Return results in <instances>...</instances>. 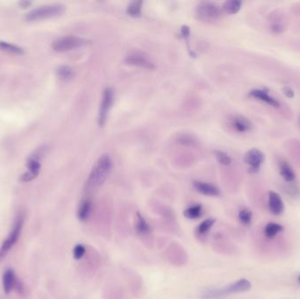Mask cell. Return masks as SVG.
Returning a JSON list of instances; mask_svg holds the SVG:
<instances>
[{
	"label": "cell",
	"instance_id": "6da1fadb",
	"mask_svg": "<svg viewBox=\"0 0 300 299\" xmlns=\"http://www.w3.org/2000/svg\"><path fill=\"white\" fill-rule=\"evenodd\" d=\"M112 168V162L110 156L104 154L96 162L88 178V186L91 188H97L102 185L110 175Z\"/></svg>",
	"mask_w": 300,
	"mask_h": 299
},
{
	"label": "cell",
	"instance_id": "7a4b0ae2",
	"mask_svg": "<svg viewBox=\"0 0 300 299\" xmlns=\"http://www.w3.org/2000/svg\"><path fill=\"white\" fill-rule=\"evenodd\" d=\"M250 288H251V284L249 280L242 278V279L234 282L233 284H229L228 286H225L221 289L206 291L204 293L203 297L207 299H219V298L231 295V294L248 292L250 290Z\"/></svg>",
	"mask_w": 300,
	"mask_h": 299
},
{
	"label": "cell",
	"instance_id": "3957f363",
	"mask_svg": "<svg viewBox=\"0 0 300 299\" xmlns=\"http://www.w3.org/2000/svg\"><path fill=\"white\" fill-rule=\"evenodd\" d=\"M65 11L64 5L61 4H47L36 8L27 13L25 17L28 21H36V20L49 19L53 17L62 15Z\"/></svg>",
	"mask_w": 300,
	"mask_h": 299
},
{
	"label": "cell",
	"instance_id": "277c9868",
	"mask_svg": "<svg viewBox=\"0 0 300 299\" xmlns=\"http://www.w3.org/2000/svg\"><path fill=\"white\" fill-rule=\"evenodd\" d=\"M196 13L199 20L205 22H214L221 19L222 11L219 5L212 2H202L197 5Z\"/></svg>",
	"mask_w": 300,
	"mask_h": 299
},
{
	"label": "cell",
	"instance_id": "5b68a950",
	"mask_svg": "<svg viewBox=\"0 0 300 299\" xmlns=\"http://www.w3.org/2000/svg\"><path fill=\"white\" fill-rule=\"evenodd\" d=\"M88 43L86 39L76 36H64L61 37L52 44V48L55 52H67L83 47Z\"/></svg>",
	"mask_w": 300,
	"mask_h": 299
},
{
	"label": "cell",
	"instance_id": "8992f818",
	"mask_svg": "<svg viewBox=\"0 0 300 299\" xmlns=\"http://www.w3.org/2000/svg\"><path fill=\"white\" fill-rule=\"evenodd\" d=\"M23 221V217H19V219L16 221L12 232H10V234L8 235L7 238L3 242L2 247L0 248V262L4 259V257L9 253V251L11 250V248L17 242V240H18L19 237H20L21 230H22Z\"/></svg>",
	"mask_w": 300,
	"mask_h": 299
},
{
	"label": "cell",
	"instance_id": "52a82bcc",
	"mask_svg": "<svg viewBox=\"0 0 300 299\" xmlns=\"http://www.w3.org/2000/svg\"><path fill=\"white\" fill-rule=\"evenodd\" d=\"M113 100H114V91L112 88L108 87L103 93L102 101H101L100 109H99V126H104L107 123V117L109 114L111 108L112 107Z\"/></svg>",
	"mask_w": 300,
	"mask_h": 299
},
{
	"label": "cell",
	"instance_id": "ba28073f",
	"mask_svg": "<svg viewBox=\"0 0 300 299\" xmlns=\"http://www.w3.org/2000/svg\"><path fill=\"white\" fill-rule=\"evenodd\" d=\"M264 153L257 149L249 150L244 156L245 163L249 166L250 173H257L264 161Z\"/></svg>",
	"mask_w": 300,
	"mask_h": 299
},
{
	"label": "cell",
	"instance_id": "9c48e42d",
	"mask_svg": "<svg viewBox=\"0 0 300 299\" xmlns=\"http://www.w3.org/2000/svg\"><path fill=\"white\" fill-rule=\"evenodd\" d=\"M125 62L129 65L143 68V69H147V70L154 69V63H152L150 58L145 54H143L142 52H131L128 55H126Z\"/></svg>",
	"mask_w": 300,
	"mask_h": 299
},
{
	"label": "cell",
	"instance_id": "30bf717a",
	"mask_svg": "<svg viewBox=\"0 0 300 299\" xmlns=\"http://www.w3.org/2000/svg\"><path fill=\"white\" fill-rule=\"evenodd\" d=\"M249 96L252 97L253 99H257V100L267 104L269 107H272L274 108H279L280 107L279 101L276 98H274L273 96L269 94V92L265 89L252 90L249 92Z\"/></svg>",
	"mask_w": 300,
	"mask_h": 299
},
{
	"label": "cell",
	"instance_id": "8fae6325",
	"mask_svg": "<svg viewBox=\"0 0 300 299\" xmlns=\"http://www.w3.org/2000/svg\"><path fill=\"white\" fill-rule=\"evenodd\" d=\"M28 171L24 174L21 177V180L23 182H29L35 179L39 173L40 164H39L38 158L36 155L30 158L28 161Z\"/></svg>",
	"mask_w": 300,
	"mask_h": 299
},
{
	"label": "cell",
	"instance_id": "7c38bea8",
	"mask_svg": "<svg viewBox=\"0 0 300 299\" xmlns=\"http://www.w3.org/2000/svg\"><path fill=\"white\" fill-rule=\"evenodd\" d=\"M268 208L275 215H280L284 212V202L280 196L275 191L268 193Z\"/></svg>",
	"mask_w": 300,
	"mask_h": 299
},
{
	"label": "cell",
	"instance_id": "4fadbf2b",
	"mask_svg": "<svg viewBox=\"0 0 300 299\" xmlns=\"http://www.w3.org/2000/svg\"><path fill=\"white\" fill-rule=\"evenodd\" d=\"M194 188L196 189L197 191L201 193L205 196H210V197H217L221 195V191L218 187L215 185H211L208 183H204V182L195 181L193 183Z\"/></svg>",
	"mask_w": 300,
	"mask_h": 299
},
{
	"label": "cell",
	"instance_id": "5bb4252c",
	"mask_svg": "<svg viewBox=\"0 0 300 299\" xmlns=\"http://www.w3.org/2000/svg\"><path fill=\"white\" fill-rule=\"evenodd\" d=\"M232 126L239 133H247L252 128V124L249 121V118H245L244 116L241 115L233 117Z\"/></svg>",
	"mask_w": 300,
	"mask_h": 299
},
{
	"label": "cell",
	"instance_id": "9a60e30c",
	"mask_svg": "<svg viewBox=\"0 0 300 299\" xmlns=\"http://www.w3.org/2000/svg\"><path fill=\"white\" fill-rule=\"evenodd\" d=\"M278 169H279L281 177L284 178V181L292 183L295 180V178H296L295 172L292 169V166L290 165L287 161H284V160H279Z\"/></svg>",
	"mask_w": 300,
	"mask_h": 299
},
{
	"label": "cell",
	"instance_id": "2e32d148",
	"mask_svg": "<svg viewBox=\"0 0 300 299\" xmlns=\"http://www.w3.org/2000/svg\"><path fill=\"white\" fill-rule=\"evenodd\" d=\"M15 273L11 268H8L4 271V275H3V287H4V292L9 293L15 286Z\"/></svg>",
	"mask_w": 300,
	"mask_h": 299
},
{
	"label": "cell",
	"instance_id": "e0dca14e",
	"mask_svg": "<svg viewBox=\"0 0 300 299\" xmlns=\"http://www.w3.org/2000/svg\"><path fill=\"white\" fill-rule=\"evenodd\" d=\"M135 228L140 234H147L150 232V226L146 220L142 216L140 213H136V222H135Z\"/></svg>",
	"mask_w": 300,
	"mask_h": 299
},
{
	"label": "cell",
	"instance_id": "ac0fdd59",
	"mask_svg": "<svg viewBox=\"0 0 300 299\" xmlns=\"http://www.w3.org/2000/svg\"><path fill=\"white\" fill-rule=\"evenodd\" d=\"M241 4H242L241 1H237V0L226 1L223 4V11L230 15L235 14L241 10Z\"/></svg>",
	"mask_w": 300,
	"mask_h": 299
},
{
	"label": "cell",
	"instance_id": "d6986e66",
	"mask_svg": "<svg viewBox=\"0 0 300 299\" xmlns=\"http://www.w3.org/2000/svg\"><path fill=\"white\" fill-rule=\"evenodd\" d=\"M91 211V202L90 200H84L81 205L79 206L77 217L79 221H86L90 215Z\"/></svg>",
	"mask_w": 300,
	"mask_h": 299
},
{
	"label": "cell",
	"instance_id": "ffe728a7",
	"mask_svg": "<svg viewBox=\"0 0 300 299\" xmlns=\"http://www.w3.org/2000/svg\"><path fill=\"white\" fill-rule=\"evenodd\" d=\"M202 213H203L202 205H195L186 209L184 215L189 220H197L199 217H201Z\"/></svg>",
	"mask_w": 300,
	"mask_h": 299
},
{
	"label": "cell",
	"instance_id": "44dd1931",
	"mask_svg": "<svg viewBox=\"0 0 300 299\" xmlns=\"http://www.w3.org/2000/svg\"><path fill=\"white\" fill-rule=\"evenodd\" d=\"M284 227L279 224L276 223H268L265 226L264 233L266 237H268L269 239H273L276 237V234L278 232H282Z\"/></svg>",
	"mask_w": 300,
	"mask_h": 299
},
{
	"label": "cell",
	"instance_id": "7402d4cb",
	"mask_svg": "<svg viewBox=\"0 0 300 299\" xmlns=\"http://www.w3.org/2000/svg\"><path fill=\"white\" fill-rule=\"evenodd\" d=\"M142 1H134L128 5L126 12L134 18H138L142 16Z\"/></svg>",
	"mask_w": 300,
	"mask_h": 299
},
{
	"label": "cell",
	"instance_id": "603a6c76",
	"mask_svg": "<svg viewBox=\"0 0 300 299\" xmlns=\"http://www.w3.org/2000/svg\"><path fill=\"white\" fill-rule=\"evenodd\" d=\"M0 48L3 49L4 51L10 52L17 55H22L24 54V49L22 47H18L13 44L9 43L6 41H2L0 40Z\"/></svg>",
	"mask_w": 300,
	"mask_h": 299
},
{
	"label": "cell",
	"instance_id": "cb8c5ba5",
	"mask_svg": "<svg viewBox=\"0 0 300 299\" xmlns=\"http://www.w3.org/2000/svg\"><path fill=\"white\" fill-rule=\"evenodd\" d=\"M57 75L59 76L60 78L64 81H68L70 79L73 77L74 75V71L69 66H61V67L57 70Z\"/></svg>",
	"mask_w": 300,
	"mask_h": 299
},
{
	"label": "cell",
	"instance_id": "d4e9b609",
	"mask_svg": "<svg viewBox=\"0 0 300 299\" xmlns=\"http://www.w3.org/2000/svg\"><path fill=\"white\" fill-rule=\"evenodd\" d=\"M215 223V221L213 219H207L205 221H203L201 224L197 226V233L204 235L205 233L209 232L210 229L213 227V224Z\"/></svg>",
	"mask_w": 300,
	"mask_h": 299
},
{
	"label": "cell",
	"instance_id": "484cf974",
	"mask_svg": "<svg viewBox=\"0 0 300 299\" xmlns=\"http://www.w3.org/2000/svg\"><path fill=\"white\" fill-rule=\"evenodd\" d=\"M239 221H241V224L249 225L252 221V213L249 209H242L239 213Z\"/></svg>",
	"mask_w": 300,
	"mask_h": 299
},
{
	"label": "cell",
	"instance_id": "4316f807",
	"mask_svg": "<svg viewBox=\"0 0 300 299\" xmlns=\"http://www.w3.org/2000/svg\"><path fill=\"white\" fill-rule=\"evenodd\" d=\"M214 154H215V157L217 159V161L220 163H221V164H223V165H229V164H231L232 159L225 152L217 150V151H214Z\"/></svg>",
	"mask_w": 300,
	"mask_h": 299
},
{
	"label": "cell",
	"instance_id": "83f0119b",
	"mask_svg": "<svg viewBox=\"0 0 300 299\" xmlns=\"http://www.w3.org/2000/svg\"><path fill=\"white\" fill-rule=\"evenodd\" d=\"M178 142L183 146L191 147L196 144V140L189 134H181L178 138Z\"/></svg>",
	"mask_w": 300,
	"mask_h": 299
},
{
	"label": "cell",
	"instance_id": "f1b7e54d",
	"mask_svg": "<svg viewBox=\"0 0 300 299\" xmlns=\"http://www.w3.org/2000/svg\"><path fill=\"white\" fill-rule=\"evenodd\" d=\"M85 254V248L83 245L77 244L73 249V256L75 260H80Z\"/></svg>",
	"mask_w": 300,
	"mask_h": 299
},
{
	"label": "cell",
	"instance_id": "f546056e",
	"mask_svg": "<svg viewBox=\"0 0 300 299\" xmlns=\"http://www.w3.org/2000/svg\"><path fill=\"white\" fill-rule=\"evenodd\" d=\"M181 35L185 39H187L189 36V28L187 26H183L181 29Z\"/></svg>",
	"mask_w": 300,
	"mask_h": 299
},
{
	"label": "cell",
	"instance_id": "4dcf8cb0",
	"mask_svg": "<svg viewBox=\"0 0 300 299\" xmlns=\"http://www.w3.org/2000/svg\"><path fill=\"white\" fill-rule=\"evenodd\" d=\"M284 92L285 96H287L290 99H292L294 96V91H292V88H290V87H285L284 89Z\"/></svg>",
	"mask_w": 300,
	"mask_h": 299
},
{
	"label": "cell",
	"instance_id": "1f68e13d",
	"mask_svg": "<svg viewBox=\"0 0 300 299\" xmlns=\"http://www.w3.org/2000/svg\"><path fill=\"white\" fill-rule=\"evenodd\" d=\"M31 4L30 2H28V1H22V2H20V6H22L23 8L28 7Z\"/></svg>",
	"mask_w": 300,
	"mask_h": 299
},
{
	"label": "cell",
	"instance_id": "d6a6232c",
	"mask_svg": "<svg viewBox=\"0 0 300 299\" xmlns=\"http://www.w3.org/2000/svg\"><path fill=\"white\" fill-rule=\"evenodd\" d=\"M299 279H300V278H299Z\"/></svg>",
	"mask_w": 300,
	"mask_h": 299
}]
</instances>
